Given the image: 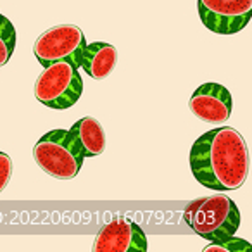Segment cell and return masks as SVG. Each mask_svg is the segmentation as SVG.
Returning <instances> with one entry per match:
<instances>
[{"mask_svg": "<svg viewBox=\"0 0 252 252\" xmlns=\"http://www.w3.org/2000/svg\"><path fill=\"white\" fill-rule=\"evenodd\" d=\"M190 169L202 187L216 192L240 189L249 175V151L235 128H213L190 149Z\"/></svg>", "mask_w": 252, "mask_h": 252, "instance_id": "obj_1", "label": "cell"}, {"mask_svg": "<svg viewBox=\"0 0 252 252\" xmlns=\"http://www.w3.org/2000/svg\"><path fill=\"white\" fill-rule=\"evenodd\" d=\"M183 220L200 238L221 242L237 233L242 216L237 204L220 193L190 202L183 213Z\"/></svg>", "mask_w": 252, "mask_h": 252, "instance_id": "obj_2", "label": "cell"}, {"mask_svg": "<svg viewBox=\"0 0 252 252\" xmlns=\"http://www.w3.org/2000/svg\"><path fill=\"white\" fill-rule=\"evenodd\" d=\"M33 158L40 169L57 180H73L85 161L83 151L69 130H52L33 147Z\"/></svg>", "mask_w": 252, "mask_h": 252, "instance_id": "obj_3", "label": "cell"}, {"mask_svg": "<svg viewBox=\"0 0 252 252\" xmlns=\"http://www.w3.org/2000/svg\"><path fill=\"white\" fill-rule=\"evenodd\" d=\"M83 80L80 67L69 61H57L43 67L35 83V97L50 109L64 111L80 100Z\"/></svg>", "mask_w": 252, "mask_h": 252, "instance_id": "obj_4", "label": "cell"}, {"mask_svg": "<svg viewBox=\"0 0 252 252\" xmlns=\"http://www.w3.org/2000/svg\"><path fill=\"white\" fill-rule=\"evenodd\" d=\"M85 35L76 25H59L47 30L36 38L33 54L43 67L57 61H69L80 66V56L83 50Z\"/></svg>", "mask_w": 252, "mask_h": 252, "instance_id": "obj_5", "label": "cell"}, {"mask_svg": "<svg viewBox=\"0 0 252 252\" xmlns=\"http://www.w3.org/2000/svg\"><path fill=\"white\" fill-rule=\"evenodd\" d=\"M202 25L216 35H235L252 18V0H197Z\"/></svg>", "mask_w": 252, "mask_h": 252, "instance_id": "obj_6", "label": "cell"}, {"mask_svg": "<svg viewBox=\"0 0 252 252\" xmlns=\"http://www.w3.org/2000/svg\"><path fill=\"white\" fill-rule=\"evenodd\" d=\"M94 252H145V231L130 218L118 216L97 233Z\"/></svg>", "mask_w": 252, "mask_h": 252, "instance_id": "obj_7", "label": "cell"}, {"mask_svg": "<svg viewBox=\"0 0 252 252\" xmlns=\"http://www.w3.org/2000/svg\"><path fill=\"white\" fill-rule=\"evenodd\" d=\"M189 107L193 116L209 125H223L231 116V94L220 83H204L192 94Z\"/></svg>", "mask_w": 252, "mask_h": 252, "instance_id": "obj_8", "label": "cell"}, {"mask_svg": "<svg viewBox=\"0 0 252 252\" xmlns=\"http://www.w3.org/2000/svg\"><path fill=\"white\" fill-rule=\"evenodd\" d=\"M118 63V50L105 42L85 43L80 56V69L94 80H104L112 73Z\"/></svg>", "mask_w": 252, "mask_h": 252, "instance_id": "obj_9", "label": "cell"}, {"mask_svg": "<svg viewBox=\"0 0 252 252\" xmlns=\"http://www.w3.org/2000/svg\"><path fill=\"white\" fill-rule=\"evenodd\" d=\"M69 131L74 135L85 158H97L105 151V131L102 125L92 116L78 119Z\"/></svg>", "mask_w": 252, "mask_h": 252, "instance_id": "obj_10", "label": "cell"}, {"mask_svg": "<svg viewBox=\"0 0 252 252\" xmlns=\"http://www.w3.org/2000/svg\"><path fill=\"white\" fill-rule=\"evenodd\" d=\"M18 43L16 28L2 12H0V66L9 63Z\"/></svg>", "mask_w": 252, "mask_h": 252, "instance_id": "obj_11", "label": "cell"}, {"mask_svg": "<svg viewBox=\"0 0 252 252\" xmlns=\"http://www.w3.org/2000/svg\"><path fill=\"white\" fill-rule=\"evenodd\" d=\"M206 252H214V251H221V252H249L252 251V245L249 244L244 238H237L235 235L224 238L221 242H211V245H207L204 249Z\"/></svg>", "mask_w": 252, "mask_h": 252, "instance_id": "obj_12", "label": "cell"}, {"mask_svg": "<svg viewBox=\"0 0 252 252\" xmlns=\"http://www.w3.org/2000/svg\"><path fill=\"white\" fill-rule=\"evenodd\" d=\"M12 176V161L9 154L0 151V193L4 192Z\"/></svg>", "mask_w": 252, "mask_h": 252, "instance_id": "obj_13", "label": "cell"}]
</instances>
